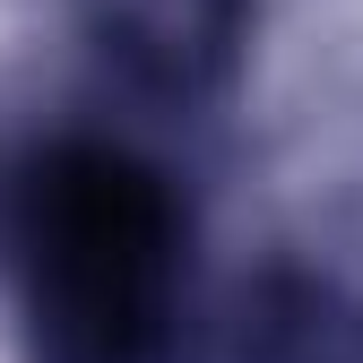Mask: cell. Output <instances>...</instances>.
Masks as SVG:
<instances>
[{"label": "cell", "instance_id": "1", "mask_svg": "<svg viewBox=\"0 0 363 363\" xmlns=\"http://www.w3.org/2000/svg\"><path fill=\"white\" fill-rule=\"evenodd\" d=\"M35 303L52 329L86 354H121L156 320L164 268H173V216L147 191V173L121 156H61L35 173Z\"/></svg>", "mask_w": 363, "mask_h": 363}]
</instances>
